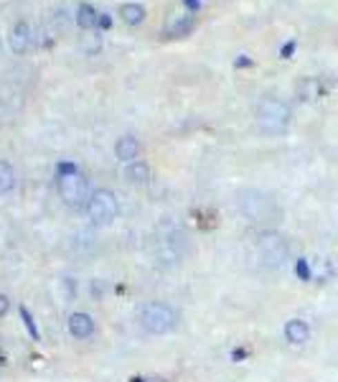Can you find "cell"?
Segmentation results:
<instances>
[{
	"mask_svg": "<svg viewBox=\"0 0 338 382\" xmlns=\"http://www.w3.org/2000/svg\"><path fill=\"white\" fill-rule=\"evenodd\" d=\"M57 189L61 202L69 207V209H79L84 207L89 199V181L84 179V173L74 166V163H61L57 169Z\"/></svg>",
	"mask_w": 338,
	"mask_h": 382,
	"instance_id": "6da1fadb",
	"label": "cell"
},
{
	"mask_svg": "<svg viewBox=\"0 0 338 382\" xmlns=\"http://www.w3.org/2000/svg\"><path fill=\"white\" fill-rule=\"evenodd\" d=\"M137 321H140L145 334H150V336H166V334L176 332L178 321H181V314L166 301H148L140 309V314H137Z\"/></svg>",
	"mask_w": 338,
	"mask_h": 382,
	"instance_id": "7a4b0ae2",
	"label": "cell"
},
{
	"mask_svg": "<svg viewBox=\"0 0 338 382\" xmlns=\"http://www.w3.org/2000/svg\"><path fill=\"white\" fill-rule=\"evenodd\" d=\"M290 113L288 102H282L277 97H265L259 99L257 107H255V122H257V128L265 135H280V133L288 131L290 125Z\"/></svg>",
	"mask_w": 338,
	"mask_h": 382,
	"instance_id": "3957f363",
	"label": "cell"
},
{
	"mask_svg": "<svg viewBox=\"0 0 338 382\" xmlns=\"http://www.w3.org/2000/svg\"><path fill=\"white\" fill-rule=\"evenodd\" d=\"M257 247V258L267 270H280L285 262L290 260V242L285 235H280L277 229H262L255 240Z\"/></svg>",
	"mask_w": 338,
	"mask_h": 382,
	"instance_id": "277c9868",
	"label": "cell"
},
{
	"mask_svg": "<svg viewBox=\"0 0 338 382\" xmlns=\"http://www.w3.org/2000/svg\"><path fill=\"white\" fill-rule=\"evenodd\" d=\"M84 211H87L89 222L95 227H110L117 220V214H120V204H117L115 191H110V189H97V191L89 194L87 204H84Z\"/></svg>",
	"mask_w": 338,
	"mask_h": 382,
	"instance_id": "5b68a950",
	"label": "cell"
},
{
	"mask_svg": "<svg viewBox=\"0 0 338 382\" xmlns=\"http://www.w3.org/2000/svg\"><path fill=\"white\" fill-rule=\"evenodd\" d=\"M239 209L255 225H265V222H272L277 217V204L267 194L255 191V189H247L239 194Z\"/></svg>",
	"mask_w": 338,
	"mask_h": 382,
	"instance_id": "8992f818",
	"label": "cell"
},
{
	"mask_svg": "<svg viewBox=\"0 0 338 382\" xmlns=\"http://www.w3.org/2000/svg\"><path fill=\"white\" fill-rule=\"evenodd\" d=\"M66 329H69V334H72L74 339L84 342V339H92V336H95L97 321L92 318V314H87V311H74L72 316H69V321H66Z\"/></svg>",
	"mask_w": 338,
	"mask_h": 382,
	"instance_id": "52a82bcc",
	"label": "cell"
},
{
	"mask_svg": "<svg viewBox=\"0 0 338 382\" xmlns=\"http://www.w3.org/2000/svg\"><path fill=\"white\" fill-rule=\"evenodd\" d=\"M8 44L10 49L16 54H26V51L33 46V33H31V26L28 23H16L10 28V36H8Z\"/></svg>",
	"mask_w": 338,
	"mask_h": 382,
	"instance_id": "ba28073f",
	"label": "cell"
},
{
	"mask_svg": "<svg viewBox=\"0 0 338 382\" xmlns=\"http://www.w3.org/2000/svg\"><path fill=\"white\" fill-rule=\"evenodd\" d=\"M115 155H117L120 163L137 161V155H140V140L135 135H122V138H117V143H115Z\"/></svg>",
	"mask_w": 338,
	"mask_h": 382,
	"instance_id": "9c48e42d",
	"label": "cell"
},
{
	"mask_svg": "<svg viewBox=\"0 0 338 382\" xmlns=\"http://www.w3.org/2000/svg\"><path fill=\"white\" fill-rule=\"evenodd\" d=\"M285 339L292 347H303L310 339V326L303 318H290L288 324H285Z\"/></svg>",
	"mask_w": 338,
	"mask_h": 382,
	"instance_id": "30bf717a",
	"label": "cell"
},
{
	"mask_svg": "<svg viewBox=\"0 0 338 382\" xmlns=\"http://www.w3.org/2000/svg\"><path fill=\"white\" fill-rule=\"evenodd\" d=\"M125 179L132 184V187H143V184H148L150 181V166L145 161H132L128 163V169H125Z\"/></svg>",
	"mask_w": 338,
	"mask_h": 382,
	"instance_id": "8fae6325",
	"label": "cell"
},
{
	"mask_svg": "<svg viewBox=\"0 0 338 382\" xmlns=\"http://www.w3.org/2000/svg\"><path fill=\"white\" fill-rule=\"evenodd\" d=\"M323 95V84L315 77H306V79L298 84V97L303 102H315V99Z\"/></svg>",
	"mask_w": 338,
	"mask_h": 382,
	"instance_id": "7c38bea8",
	"label": "cell"
},
{
	"mask_svg": "<svg viewBox=\"0 0 338 382\" xmlns=\"http://www.w3.org/2000/svg\"><path fill=\"white\" fill-rule=\"evenodd\" d=\"M77 23H79L84 31H92V28L99 26V13H97L89 3H81L79 8H77Z\"/></svg>",
	"mask_w": 338,
	"mask_h": 382,
	"instance_id": "4fadbf2b",
	"label": "cell"
},
{
	"mask_svg": "<svg viewBox=\"0 0 338 382\" xmlns=\"http://www.w3.org/2000/svg\"><path fill=\"white\" fill-rule=\"evenodd\" d=\"M120 18L128 26H140L145 21V8L140 3H125L120 6Z\"/></svg>",
	"mask_w": 338,
	"mask_h": 382,
	"instance_id": "5bb4252c",
	"label": "cell"
},
{
	"mask_svg": "<svg viewBox=\"0 0 338 382\" xmlns=\"http://www.w3.org/2000/svg\"><path fill=\"white\" fill-rule=\"evenodd\" d=\"M16 169L8 161H0V196L10 194L16 189Z\"/></svg>",
	"mask_w": 338,
	"mask_h": 382,
	"instance_id": "9a60e30c",
	"label": "cell"
},
{
	"mask_svg": "<svg viewBox=\"0 0 338 382\" xmlns=\"http://www.w3.org/2000/svg\"><path fill=\"white\" fill-rule=\"evenodd\" d=\"M193 28V18L188 13H181V16H173V21L168 23V33L170 36H186V33Z\"/></svg>",
	"mask_w": 338,
	"mask_h": 382,
	"instance_id": "2e32d148",
	"label": "cell"
},
{
	"mask_svg": "<svg viewBox=\"0 0 338 382\" xmlns=\"http://www.w3.org/2000/svg\"><path fill=\"white\" fill-rule=\"evenodd\" d=\"M8 311H10V298L6 293H0V318L8 316Z\"/></svg>",
	"mask_w": 338,
	"mask_h": 382,
	"instance_id": "e0dca14e",
	"label": "cell"
},
{
	"mask_svg": "<svg viewBox=\"0 0 338 382\" xmlns=\"http://www.w3.org/2000/svg\"><path fill=\"white\" fill-rule=\"evenodd\" d=\"M292 51H295V44L290 41V44H285V46L280 49V57L282 59H290V57H292Z\"/></svg>",
	"mask_w": 338,
	"mask_h": 382,
	"instance_id": "ac0fdd59",
	"label": "cell"
},
{
	"mask_svg": "<svg viewBox=\"0 0 338 382\" xmlns=\"http://www.w3.org/2000/svg\"><path fill=\"white\" fill-rule=\"evenodd\" d=\"M298 276H300V278H306V280L310 278V270H308V262H306V260H300V262H298Z\"/></svg>",
	"mask_w": 338,
	"mask_h": 382,
	"instance_id": "d6986e66",
	"label": "cell"
},
{
	"mask_svg": "<svg viewBox=\"0 0 338 382\" xmlns=\"http://www.w3.org/2000/svg\"><path fill=\"white\" fill-rule=\"evenodd\" d=\"M183 3H186V8L188 10H196L199 6H201V0H183Z\"/></svg>",
	"mask_w": 338,
	"mask_h": 382,
	"instance_id": "ffe728a7",
	"label": "cell"
},
{
	"mask_svg": "<svg viewBox=\"0 0 338 382\" xmlns=\"http://www.w3.org/2000/svg\"><path fill=\"white\" fill-rule=\"evenodd\" d=\"M99 26L107 28V26H110V16H99Z\"/></svg>",
	"mask_w": 338,
	"mask_h": 382,
	"instance_id": "44dd1931",
	"label": "cell"
}]
</instances>
